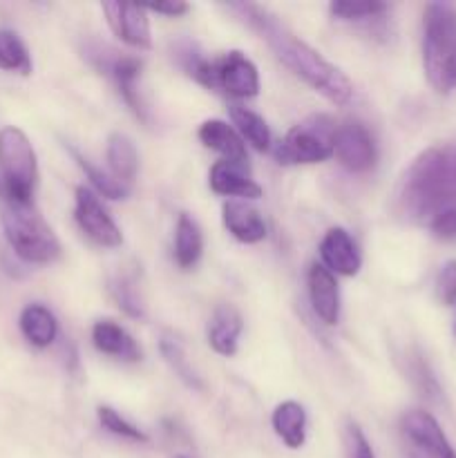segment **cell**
I'll return each mask as SVG.
<instances>
[{"instance_id": "18", "label": "cell", "mask_w": 456, "mask_h": 458, "mask_svg": "<svg viewBox=\"0 0 456 458\" xmlns=\"http://www.w3.org/2000/svg\"><path fill=\"white\" fill-rule=\"evenodd\" d=\"M92 344L97 347V352L114 356L119 360L137 362L143 356L141 347L134 343L132 335L123 327L116 325L114 320H98L92 327Z\"/></svg>"}, {"instance_id": "33", "label": "cell", "mask_w": 456, "mask_h": 458, "mask_svg": "<svg viewBox=\"0 0 456 458\" xmlns=\"http://www.w3.org/2000/svg\"><path fill=\"white\" fill-rule=\"evenodd\" d=\"M347 458H376L374 447L356 423L347 425Z\"/></svg>"}, {"instance_id": "5", "label": "cell", "mask_w": 456, "mask_h": 458, "mask_svg": "<svg viewBox=\"0 0 456 458\" xmlns=\"http://www.w3.org/2000/svg\"><path fill=\"white\" fill-rule=\"evenodd\" d=\"M0 173H3V197L31 204L38 183V161L27 134L16 125L0 130Z\"/></svg>"}, {"instance_id": "2", "label": "cell", "mask_w": 456, "mask_h": 458, "mask_svg": "<svg viewBox=\"0 0 456 458\" xmlns=\"http://www.w3.org/2000/svg\"><path fill=\"white\" fill-rule=\"evenodd\" d=\"M398 206L401 213L416 224H429L438 213L456 206L452 146H432L411 161L401 182Z\"/></svg>"}, {"instance_id": "4", "label": "cell", "mask_w": 456, "mask_h": 458, "mask_svg": "<svg viewBox=\"0 0 456 458\" xmlns=\"http://www.w3.org/2000/svg\"><path fill=\"white\" fill-rule=\"evenodd\" d=\"M0 224L13 253L30 264H49L61 255V242L52 226L43 219L38 208L31 204L0 199Z\"/></svg>"}, {"instance_id": "31", "label": "cell", "mask_w": 456, "mask_h": 458, "mask_svg": "<svg viewBox=\"0 0 456 458\" xmlns=\"http://www.w3.org/2000/svg\"><path fill=\"white\" fill-rule=\"evenodd\" d=\"M110 291H112V295H114L116 302H119V307L123 309L128 316H132V318H141L143 316L141 302H139L137 293H134L132 282L125 280V277H121V280L112 282Z\"/></svg>"}, {"instance_id": "15", "label": "cell", "mask_w": 456, "mask_h": 458, "mask_svg": "<svg viewBox=\"0 0 456 458\" xmlns=\"http://www.w3.org/2000/svg\"><path fill=\"white\" fill-rule=\"evenodd\" d=\"M222 222L224 228L241 244H259L268 235L266 222L259 215V210L244 204V201L228 199L222 206Z\"/></svg>"}, {"instance_id": "10", "label": "cell", "mask_w": 456, "mask_h": 458, "mask_svg": "<svg viewBox=\"0 0 456 458\" xmlns=\"http://www.w3.org/2000/svg\"><path fill=\"white\" fill-rule=\"evenodd\" d=\"M401 429L418 450L432 458H456V447L443 432L441 423L425 410H410L402 414Z\"/></svg>"}, {"instance_id": "34", "label": "cell", "mask_w": 456, "mask_h": 458, "mask_svg": "<svg viewBox=\"0 0 456 458\" xmlns=\"http://www.w3.org/2000/svg\"><path fill=\"white\" fill-rule=\"evenodd\" d=\"M150 12H156V13H164V16H168V18H179V16H183V13L188 12V4L186 3H156V4H150Z\"/></svg>"}, {"instance_id": "36", "label": "cell", "mask_w": 456, "mask_h": 458, "mask_svg": "<svg viewBox=\"0 0 456 458\" xmlns=\"http://www.w3.org/2000/svg\"><path fill=\"white\" fill-rule=\"evenodd\" d=\"M452 152H454V165H456V146H452Z\"/></svg>"}, {"instance_id": "11", "label": "cell", "mask_w": 456, "mask_h": 458, "mask_svg": "<svg viewBox=\"0 0 456 458\" xmlns=\"http://www.w3.org/2000/svg\"><path fill=\"white\" fill-rule=\"evenodd\" d=\"M103 13L107 18V25L114 31L119 40L134 49H150V21H148V9L141 4L125 3H103Z\"/></svg>"}, {"instance_id": "25", "label": "cell", "mask_w": 456, "mask_h": 458, "mask_svg": "<svg viewBox=\"0 0 456 458\" xmlns=\"http://www.w3.org/2000/svg\"><path fill=\"white\" fill-rule=\"evenodd\" d=\"M231 119L235 125L237 134H240L244 141H249L250 146L258 152L271 150V130H268L266 121L258 114V112L249 110L244 106H232L231 107Z\"/></svg>"}, {"instance_id": "23", "label": "cell", "mask_w": 456, "mask_h": 458, "mask_svg": "<svg viewBox=\"0 0 456 458\" xmlns=\"http://www.w3.org/2000/svg\"><path fill=\"white\" fill-rule=\"evenodd\" d=\"M201 253H204V235L199 224L188 213H182L174 226V262L182 268H192L199 262Z\"/></svg>"}, {"instance_id": "38", "label": "cell", "mask_w": 456, "mask_h": 458, "mask_svg": "<svg viewBox=\"0 0 456 458\" xmlns=\"http://www.w3.org/2000/svg\"><path fill=\"white\" fill-rule=\"evenodd\" d=\"M411 458H416V456H411Z\"/></svg>"}, {"instance_id": "30", "label": "cell", "mask_w": 456, "mask_h": 458, "mask_svg": "<svg viewBox=\"0 0 456 458\" xmlns=\"http://www.w3.org/2000/svg\"><path fill=\"white\" fill-rule=\"evenodd\" d=\"M434 293L443 307H454L456 304V259H447L438 268L436 282H434Z\"/></svg>"}, {"instance_id": "14", "label": "cell", "mask_w": 456, "mask_h": 458, "mask_svg": "<svg viewBox=\"0 0 456 458\" xmlns=\"http://www.w3.org/2000/svg\"><path fill=\"white\" fill-rule=\"evenodd\" d=\"M308 300L311 309L326 327L338 325L340 320V286L331 271H326L322 264H311L307 273Z\"/></svg>"}, {"instance_id": "20", "label": "cell", "mask_w": 456, "mask_h": 458, "mask_svg": "<svg viewBox=\"0 0 456 458\" xmlns=\"http://www.w3.org/2000/svg\"><path fill=\"white\" fill-rule=\"evenodd\" d=\"M18 325H21V331L27 343L36 349H47L58 335L56 316L47 307H43V304H27L22 309Z\"/></svg>"}, {"instance_id": "3", "label": "cell", "mask_w": 456, "mask_h": 458, "mask_svg": "<svg viewBox=\"0 0 456 458\" xmlns=\"http://www.w3.org/2000/svg\"><path fill=\"white\" fill-rule=\"evenodd\" d=\"M423 72L434 92L456 89V7L450 3L425 4Z\"/></svg>"}, {"instance_id": "37", "label": "cell", "mask_w": 456, "mask_h": 458, "mask_svg": "<svg viewBox=\"0 0 456 458\" xmlns=\"http://www.w3.org/2000/svg\"><path fill=\"white\" fill-rule=\"evenodd\" d=\"M454 338H456V320H454Z\"/></svg>"}, {"instance_id": "7", "label": "cell", "mask_w": 456, "mask_h": 458, "mask_svg": "<svg viewBox=\"0 0 456 458\" xmlns=\"http://www.w3.org/2000/svg\"><path fill=\"white\" fill-rule=\"evenodd\" d=\"M199 83L208 88H222L224 92L235 98H253L259 94V74L255 63L246 54L232 52L224 54L222 58L206 61L201 58L190 70Z\"/></svg>"}, {"instance_id": "17", "label": "cell", "mask_w": 456, "mask_h": 458, "mask_svg": "<svg viewBox=\"0 0 456 458\" xmlns=\"http://www.w3.org/2000/svg\"><path fill=\"white\" fill-rule=\"evenodd\" d=\"M197 137L208 150H215L224 157V161H235V164L249 165V152H246L244 139L237 134L232 125L222 119H208L199 125Z\"/></svg>"}, {"instance_id": "32", "label": "cell", "mask_w": 456, "mask_h": 458, "mask_svg": "<svg viewBox=\"0 0 456 458\" xmlns=\"http://www.w3.org/2000/svg\"><path fill=\"white\" fill-rule=\"evenodd\" d=\"M432 235L443 242H454L456 240V206H450L443 213H438L432 222L427 224Z\"/></svg>"}, {"instance_id": "21", "label": "cell", "mask_w": 456, "mask_h": 458, "mask_svg": "<svg viewBox=\"0 0 456 458\" xmlns=\"http://www.w3.org/2000/svg\"><path fill=\"white\" fill-rule=\"evenodd\" d=\"M107 165H110L112 177L119 179L121 183L128 186L134 182L139 173V152L132 139L123 132H112L107 139Z\"/></svg>"}, {"instance_id": "19", "label": "cell", "mask_w": 456, "mask_h": 458, "mask_svg": "<svg viewBox=\"0 0 456 458\" xmlns=\"http://www.w3.org/2000/svg\"><path fill=\"white\" fill-rule=\"evenodd\" d=\"M273 432L289 450H300L307 441V411L298 401H284L273 410Z\"/></svg>"}, {"instance_id": "29", "label": "cell", "mask_w": 456, "mask_h": 458, "mask_svg": "<svg viewBox=\"0 0 456 458\" xmlns=\"http://www.w3.org/2000/svg\"><path fill=\"white\" fill-rule=\"evenodd\" d=\"M97 419L101 423L103 429H107L110 434L121 438H128L132 443H148V434L143 429H139L137 425H132L130 420H125L123 416L116 410H112L110 405H101L97 410Z\"/></svg>"}, {"instance_id": "27", "label": "cell", "mask_w": 456, "mask_h": 458, "mask_svg": "<svg viewBox=\"0 0 456 458\" xmlns=\"http://www.w3.org/2000/svg\"><path fill=\"white\" fill-rule=\"evenodd\" d=\"M72 155H74L76 164L80 165V170L85 173V177L89 179V183L97 188L98 195H103L106 199H125V197H128V192H130L128 186H125V183H121L116 177H112V173H106V170L97 168V165H94L88 157L79 155L76 150H72Z\"/></svg>"}, {"instance_id": "13", "label": "cell", "mask_w": 456, "mask_h": 458, "mask_svg": "<svg viewBox=\"0 0 456 458\" xmlns=\"http://www.w3.org/2000/svg\"><path fill=\"white\" fill-rule=\"evenodd\" d=\"M210 191L224 197H240V199H259L262 186L250 177L249 165L235 161H215L208 170Z\"/></svg>"}, {"instance_id": "24", "label": "cell", "mask_w": 456, "mask_h": 458, "mask_svg": "<svg viewBox=\"0 0 456 458\" xmlns=\"http://www.w3.org/2000/svg\"><path fill=\"white\" fill-rule=\"evenodd\" d=\"M159 352L161 356H164V360L168 362L170 369L174 371V376H177L188 389H192V392H204V380L197 374L195 367L190 365L186 349H183V344L179 343L177 338L164 335V338L159 340Z\"/></svg>"}, {"instance_id": "6", "label": "cell", "mask_w": 456, "mask_h": 458, "mask_svg": "<svg viewBox=\"0 0 456 458\" xmlns=\"http://www.w3.org/2000/svg\"><path fill=\"white\" fill-rule=\"evenodd\" d=\"M335 123L326 114H313L293 125L277 143L275 159L282 165L322 164L334 157Z\"/></svg>"}, {"instance_id": "35", "label": "cell", "mask_w": 456, "mask_h": 458, "mask_svg": "<svg viewBox=\"0 0 456 458\" xmlns=\"http://www.w3.org/2000/svg\"><path fill=\"white\" fill-rule=\"evenodd\" d=\"M170 458H190V456H186V454H174V456H170Z\"/></svg>"}, {"instance_id": "8", "label": "cell", "mask_w": 456, "mask_h": 458, "mask_svg": "<svg viewBox=\"0 0 456 458\" xmlns=\"http://www.w3.org/2000/svg\"><path fill=\"white\" fill-rule=\"evenodd\" d=\"M334 157L349 173H367L378 161V148L365 123L344 121L335 125Z\"/></svg>"}, {"instance_id": "22", "label": "cell", "mask_w": 456, "mask_h": 458, "mask_svg": "<svg viewBox=\"0 0 456 458\" xmlns=\"http://www.w3.org/2000/svg\"><path fill=\"white\" fill-rule=\"evenodd\" d=\"M107 72H110L112 79L116 81V85H119L121 97L125 98L130 110H132L141 121H148L146 107H143L141 97H139L137 89L139 74H141V61L134 56H116L114 61L107 65Z\"/></svg>"}, {"instance_id": "16", "label": "cell", "mask_w": 456, "mask_h": 458, "mask_svg": "<svg viewBox=\"0 0 456 458\" xmlns=\"http://www.w3.org/2000/svg\"><path fill=\"white\" fill-rule=\"evenodd\" d=\"M241 329H244V320H241L240 311L231 304H222L215 309L208 320V329H206L208 347L219 356H235Z\"/></svg>"}, {"instance_id": "1", "label": "cell", "mask_w": 456, "mask_h": 458, "mask_svg": "<svg viewBox=\"0 0 456 458\" xmlns=\"http://www.w3.org/2000/svg\"><path fill=\"white\" fill-rule=\"evenodd\" d=\"M232 12H240V16L262 36L268 47L275 52V56L293 72L295 76L304 81L308 88L331 101L334 106H347L353 97V83L340 67L326 61L317 49L304 43L302 38L286 30L277 16L266 12L259 4L250 3H232Z\"/></svg>"}, {"instance_id": "26", "label": "cell", "mask_w": 456, "mask_h": 458, "mask_svg": "<svg viewBox=\"0 0 456 458\" xmlns=\"http://www.w3.org/2000/svg\"><path fill=\"white\" fill-rule=\"evenodd\" d=\"M0 70L31 74V56L21 36L12 30H0Z\"/></svg>"}, {"instance_id": "9", "label": "cell", "mask_w": 456, "mask_h": 458, "mask_svg": "<svg viewBox=\"0 0 456 458\" xmlns=\"http://www.w3.org/2000/svg\"><path fill=\"white\" fill-rule=\"evenodd\" d=\"M74 219L80 231L103 249H116L123 244V233L110 217L98 197L89 188L79 186L74 192Z\"/></svg>"}, {"instance_id": "12", "label": "cell", "mask_w": 456, "mask_h": 458, "mask_svg": "<svg viewBox=\"0 0 456 458\" xmlns=\"http://www.w3.org/2000/svg\"><path fill=\"white\" fill-rule=\"evenodd\" d=\"M317 253H320L322 267L334 276L356 277L362 268L360 250L342 226H334L325 233L320 246H317Z\"/></svg>"}, {"instance_id": "28", "label": "cell", "mask_w": 456, "mask_h": 458, "mask_svg": "<svg viewBox=\"0 0 456 458\" xmlns=\"http://www.w3.org/2000/svg\"><path fill=\"white\" fill-rule=\"evenodd\" d=\"M329 12L334 18L344 22H360L374 21V18L384 16L389 12L387 3H351V0H338L329 4Z\"/></svg>"}]
</instances>
